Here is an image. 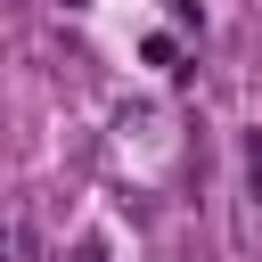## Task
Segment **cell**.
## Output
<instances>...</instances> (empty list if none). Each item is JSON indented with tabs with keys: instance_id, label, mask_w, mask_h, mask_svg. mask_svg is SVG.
Here are the masks:
<instances>
[{
	"instance_id": "6da1fadb",
	"label": "cell",
	"mask_w": 262,
	"mask_h": 262,
	"mask_svg": "<svg viewBox=\"0 0 262 262\" xmlns=\"http://www.w3.org/2000/svg\"><path fill=\"white\" fill-rule=\"evenodd\" d=\"M74 262H106V237H82V246H74Z\"/></svg>"
}]
</instances>
